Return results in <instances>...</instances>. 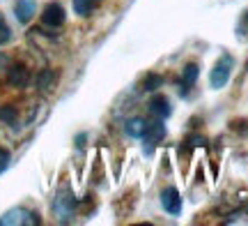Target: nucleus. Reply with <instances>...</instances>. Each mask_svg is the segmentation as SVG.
<instances>
[{"instance_id": "2", "label": "nucleus", "mask_w": 248, "mask_h": 226, "mask_svg": "<svg viewBox=\"0 0 248 226\" xmlns=\"http://www.w3.org/2000/svg\"><path fill=\"white\" fill-rule=\"evenodd\" d=\"M232 67H234V60H232V55H221L218 58V63L214 65L212 74H209V83H212L214 90H221L225 88V83L230 81V74H232Z\"/></svg>"}, {"instance_id": "10", "label": "nucleus", "mask_w": 248, "mask_h": 226, "mask_svg": "<svg viewBox=\"0 0 248 226\" xmlns=\"http://www.w3.org/2000/svg\"><path fill=\"white\" fill-rule=\"evenodd\" d=\"M147 127H150V122H147L145 118H131V120L124 125V132L131 136V139H142V134L147 132Z\"/></svg>"}, {"instance_id": "13", "label": "nucleus", "mask_w": 248, "mask_h": 226, "mask_svg": "<svg viewBox=\"0 0 248 226\" xmlns=\"http://www.w3.org/2000/svg\"><path fill=\"white\" fill-rule=\"evenodd\" d=\"M16 106H12V104H5V106H0V120L5 122V125H14L16 122Z\"/></svg>"}, {"instance_id": "11", "label": "nucleus", "mask_w": 248, "mask_h": 226, "mask_svg": "<svg viewBox=\"0 0 248 226\" xmlns=\"http://www.w3.org/2000/svg\"><path fill=\"white\" fill-rule=\"evenodd\" d=\"M14 14L21 23H28L30 18L35 17V0H18L16 7H14Z\"/></svg>"}, {"instance_id": "9", "label": "nucleus", "mask_w": 248, "mask_h": 226, "mask_svg": "<svg viewBox=\"0 0 248 226\" xmlns=\"http://www.w3.org/2000/svg\"><path fill=\"white\" fill-rule=\"evenodd\" d=\"M150 111H152V113H154L156 118H159V120H166V118H168L170 113H172L168 97H163V95H156V97H152V102H150Z\"/></svg>"}, {"instance_id": "18", "label": "nucleus", "mask_w": 248, "mask_h": 226, "mask_svg": "<svg viewBox=\"0 0 248 226\" xmlns=\"http://www.w3.org/2000/svg\"><path fill=\"white\" fill-rule=\"evenodd\" d=\"M195 145H204L202 136H191V139H186V148H195Z\"/></svg>"}, {"instance_id": "19", "label": "nucleus", "mask_w": 248, "mask_h": 226, "mask_svg": "<svg viewBox=\"0 0 248 226\" xmlns=\"http://www.w3.org/2000/svg\"><path fill=\"white\" fill-rule=\"evenodd\" d=\"M244 26L248 28V12H246V17H244Z\"/></svg>"}, {"instance_id": "17", "label": "nucleus", "mask_w": 248, "mask_h": 226, "mask_svg": "<svg viewBox=\"0 0 248 226\" xmlns=\"http://www.w3.org/2000/svg\"><path fill=\"white\" fill-rule=\"evenodd\" d=\"M7 164H9V153H7V150H2V148H0V173H2L5 169H7Z\"/></svg>"}, {"instance_id": "8", "label": "nucleus", "mask_w": 248, "mask_h": 226, "mask_svg": "<svg viewBox=\"0 0 248 226\" xmlns=\"http://www.w3.org/2000/svg\"><path fill=\"white\" fill-rule=\"evenodd\" d=\"M166 136V127L161 125V120H156L154 125L147 127V132L142 134V141H145V145H147V153H152V145H156Z\"/></svg>"}, {"instance_id": "5", "label": "nucleus", "mask_w": 248, "mask_h": 226, "mask_svg": "<svg viewBox=\"0 0 248 226\" xmlns=\"http://www.w3.org/2000/svg\"><path fill=\"white\" fill-rule=\"evenodd\" d=\"M42 23L48 28H60L64 23V9H62V5H58V2L46 5L44 12H42Z\"/></svg>"}, {"instance_id": "3", "label": "nucleus", "mask_w": 248, "mask_h": 226, "mask_svg": "<svg viewBox=\"0 0 248 226\" xmlns=\"http://www.w3.org/2000/svg\"><path fill=\"white\" fill-rule=\"evenodd\" d=\"M37 224H39V217L35 212L23 208H14L9 210L7 215L0 217V226H37Z\"/></svg>"}, {"instance_id": "14", "label": "nucleus", "mask_w": 248, "mask_h": 226, "mask_svg": "<svg viewBox=\"0 0 248 226\" xmlns=\"http://www.w3.org/2000/svg\"><path fill=\"white\" fill-rule=\"evenodd\" d=\"M94 2L97 0H74V9H76V14H80V17H88V14H92V9H94Z\"/></svg>"}, {"instance_id": "4", "label": "nucleus", "mask_w": 248, "mask_h": 226, "mask_svg": "<svg viewBox=\"0 0 248 226\" xmlns=\"http://www.w3.org/2000/svg\"><path fill=\"white\" fill-rule=\"evenodd\" d=\"M161 206L168 215H179L182 212V196H179L177 187H166L161 191Z\"/></svg>"}, {"instance_id": "1", "label": "nucleus", "mask_w": 248, "mask_h": 226, "mask_svg": "<svg viewBox=\"0 0 248 226\" xmlns=\"http://www.w3.org/2000/svg\"><path fill=\"white\" fill-rule=\"evenodd\" d=\"M53 212L60 222H69L74 217V212H76V199H74V194H71L67 185H62L58 190V196L53 201Z\"/></svg>"}, {"instance_id": "12", "label": "nucleus", "mask_w": 248, "mask_h": 226, "mask_svg": "<svg viewBox=\"0 0 248 226\" xmlns=\"http://www.w3.org/2000/svg\"><path fill=\"white\" fill-rule=\"evenodd\" d=\"M55 83V74L51 72V70H44V72L37 76V88L39 90H51Z\"/></svg>"}, {"instance_id": "7", "label": "nucleus", "mask_w": 248, "mask_h": 226, "mask_svg": "<svg viewBox=\"0 0 248 226\" xmlns=\"http://www.w3.org/2000/svg\"><path fill=\"white\" fill-rule=\"evenodd\" d=\"M198 76H200V67L195 63H188L182 70V76H179V92L182 95H188V88L198 81Z\"/></svg>"}, {"instance_id": "6", "label": "nucleus", "mask_w": 248, "mask_h": 226, "mask_svg": "<svg viewBox=\"0 0 248 226\" xmlns=\"http://www.w3.org/2000/svg\"><path fill=\"white\" fill-rule=\"evenodd\" d=\"M30 81V72H28L26 65H12L7 72V83L14 88H26Z\"/></svg>"}, {"instance_id": "15", "label": "nucleus", "mask_w": 248, "mask_h": 226, "mask_svg": "<svg viewBox=\"0 0 248 226\" xmlns=\"http://www.w3.org/2000/svg\"><path fill=\"white\" fill-rule=\"evenodd\" d=\"M161 83H163V79H161L159 74H147V76H145V81H142V90L152 92V90H156Z\"/></svg>"}, {"instance_id": "20", "label": "nucleus", "mask_w": 248, "mask_h": 226, "mask_svg": "<svg viewBox=\"0 0 248 226\" xmlns=\"http://www.w3.org/2000/svg\"><path fill=\"white\" fill-rule=\"evenodd\" d=\"M2 21H5V18H2V14H0V23H2Z\"/></svg>"}, {"instance_id": "16", "label": "nucleus", "mask_w": 248, "mask_h": 226, "mask_svg": "<svg viewBox=\"0 0 248 226\" xmlns=\"http://www.w3.org/2000/svg\"><path fill=\"white\" fill-rule=\"evenodd\" d=\"M9 39H12V30H9L7 23L2 21V23H0V44H7Z\"/></svg>"}]
</instances>
